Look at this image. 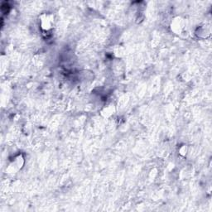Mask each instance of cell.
<instances>
[{
	"label": "cell",
	"mask_w": 212,
	"mask_h": 212,
	"mask_svg": "<svg viewBox=\"0 0 212 212\" xmlns=\"http://www.w3.org/2000/svg\"><path fill=\"white\" fill-rule=\"evenodd\" d=\"M185 27L186 26H185L184 21L181 18H177V19H175L171 22V31L177 33V34H181L185 30Z\"/></svg>",
	"instance_id": "cell-2"
},
{
	"label": "cell",
	"mask_w": 212,
	"mask_h": 212,
	"mask_svg": "<svg viewBox=\"0 0 212 212\" xmlns=\"http://www.w3.org/2000/svg\"><path fill=\"white\" fill-rule=\"evenodd\" d=\"M205 35L208 37V36L210 35V31L207 30V28H205V29L204 28H201L198 30L197 35H198L199 37H206L205 36Z\"/></svg>",
	"instance_id": "cell-4"
},
{
	"label": "cell",
	"mask_w": 212,
	"mask_h": 212,
	"mask_svg": "<svg viewBox=\"0 0 212 212\" xmlns=\"http://www.w3.org/2000/svg\"><path fill=\"white\" fill-rule=\"evenodd\" d=\"M53 25V16L51 14H43L40 17V26L44 31H49Z\"/></svg>",
	"instance_id": "cell-1"
},
{
	"label": "cell",
	"mask_w": 212,
	"mask_h": 212,
	"mask_svg": "<svg viewBox=\"0 0 212 212\" xmlns=\"http://www.w3.org/2000/svg\"><path fill=\"white\" fill-rule=\"evenodd\" d=\"M179 153H180V154H182V155H186L187 154V147H186V145H183V146L181 147L180 150H179Z\"/></svg>",
	"instance_id": "cell-5"
},
{
	"label": "cell",
	"mask_w": 212,
	"mask_h": 212,
	"mask_svg": "<svg viewBox=\"0 0 212 212\" xmlns=\"http://www.w3.org/2000/svg\"><path fill=\"white\" fill-rule=\"evenodd\" d=\"M23 158L22 156H19V157H17L14 160V162H13V164L11 165L13 167H14V171H18L19 169H21V167L23 166Z\"/></svg>",
	"instance_id": "cell-3"
}]
</instances>
